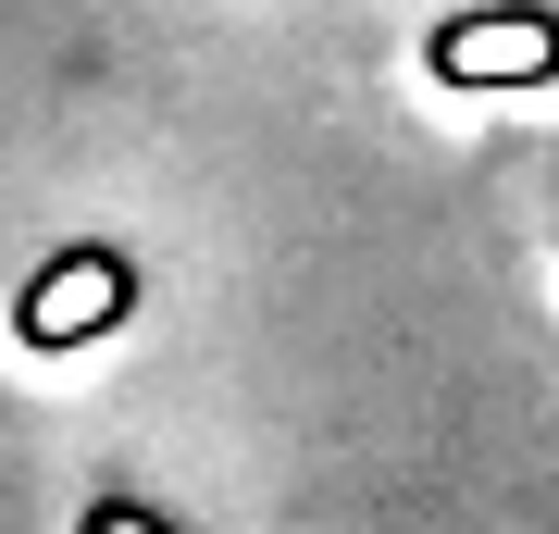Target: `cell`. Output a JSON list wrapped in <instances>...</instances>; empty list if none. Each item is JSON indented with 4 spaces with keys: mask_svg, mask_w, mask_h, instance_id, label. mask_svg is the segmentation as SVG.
<instances>
[{
    "mask_svg": "<svg viewBox=\"0 0 559 534\" xmlns=\"http://www.w3.org/2000/svg\"><path fill=\"white\" fill-rule=\"evenodd\" d=\"M436 62L448 75H547V13H473V25H448L436 38Z\"/></svg>",
    "mask_w": 559,
    "mask_h": 534,
    "instance_id": "6da1fadb",
    "label": "cell"
},
{
    "mask_svg": "<svg viewBox=\"0 0 559 534\" xmlns=\"http://www.w3.org/2000/svg\"><path fill=\"white\" fill-rule=\"evenodd\" d=\"M87 534H150V522H124V510H100V522H87Z\"/></svg>",
    "mask_w": 559,
    "mask_h": 534,
    "instance_id": "7a4b0ae2",
    "label": "cell"
}]
</instances>
